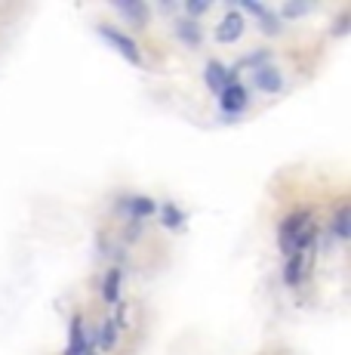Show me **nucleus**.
Masks as SVG:
<instances>
[{
	"label": "nucleus",
	"instance_id": "1",
	"mask_svg": "<svg viewBox=\"0 0 351 355\" xmlns=\"http://www.w3.org/2000/svg\"><path fill=\"white\" fill-rule=\"evenodd\" d=\"M317 235V226L311 222L308 210H293L287 220L281 222V251L283 256H293V253H305L311 247Z\"/></svg>",
	"mask_w": 351,
	"mask_h": 355
},
{
	"label": "nucleus",
	"instance_id": "2",
	"mask_svg": "<svg viewBox=\"0 0 351 355\" xmlns=\"http://www.w3.org/2000/svg\"><path fill=\"white\" fill-rule=\"evenodd\" d=\"M96 35L102 37L105 44H108L114 52H121L123 59H127L130 65H142V50H139V44L132 41L130 35H123V31L111 28V25H96Z\"/></svg>",
	"mask_w": 351,
	"mask_h": 355
},
{
	"label": "nucleus",
	"instance_id": "3",
	"mask_svg": "<svg viewBox=\"0 0 351 355\" xmlns=\"http://www.w3.org/2000/svg\"><path fill=\"white\" fill-rule=\"evenodd\" d=\"M247 105H250V93H247V87H243L241 81H237V84H228V87H225L222 93H219L222 117H228V121H234V117L241 115Z\"/></svg>",
	"mask_w": 351,
	"mask_h": 355
},
{
	"label": "nucleus",
	"instance_id": "4",
	"mask_svg": "<svg viewBox=\"0 0 351 355\" xmlns=\"http://www.w3.org/2000/svg\"><path fill=\"white\" fill-rule=\"evenodd\" d=\"M203 84H207V87L219 96L228 84H237V71L228 68V65H222L219 59H210V62L203 65Z\"/></svg>",
	"mask_w": 351,
	"mask_h": 355
},
{
	"label": "nucleus",
	"instance_id": "5",
	"mask_svg": "<svg viewBox=\"0 0 351 355\" xmlns=\"http://www.w3.org/2000/svg\"><path fill=\"white\" fill-rule=\"evenodd\" d=\"M243 28H247V22H243L241 12H237V10H228V12L222 16V22L216 25V41H219V44H234V41H241Z\"/></svg>",
	"mask_w": 351,
	"mask_h": 355
},
{
	"label": "nucleus",
	"instance_id": "6",
	"mask_svg": "<svg viewBox=\"0 0 351 355\" xmlns=\"http://www.w3.org/2000/svg\"><path fill=\"white\" fill-rule=\"evenodd\" d=\"M92 346V340L87 337V327H83L81 315H71L68 325V346H65V355H87Z\"/></svg>",
	"mask_w": 351,
	"mask_h": 355
},
{
	"label": "nucleus",
	"instance_id": "7",
	"mask_svg": "<svg viewBox=\"0 0 351 355\" xmlns=\"http://www.w3.org/2000/svg\"><path fill=\"white\" fill-rule=\"evenodd\" d=\"M121 207L130 213V220H139V222L157 213V201L148 198V195H127V198L121 201Z\"/></svg>",
	"mask_w": 351,
	"mask_h": 355
},
{
	"label": "nucleus",
	"instance_id": "8",
	"mask_svg": "<svg viewBox=\"0 0 351 355\" xmlns=\"http://www.w3.org/2000/svg\"><path fill=\"white\" fill-rule=\"evenodd\" d=\"M114 10L121 12L130 25H136V28H145V25H148V19H151V10L142 3V0H117Z\"/></svg>",
	"mask_w": 351,
	"mask_h": 355
},
{
	"label": "nucleus",
	"instance_id": "9",
	"mask_svg": "<svg viewBox=\"0 0 351 355\" xmlns=\"http://www.w3.org/2000/svg\"><path fill=\"white\" fill-rule=\"evenodd\" d=\"M253 87L262 90V93H281L283 90V75L274 68V65H262V68L253 71Z\"/></svg>",
	"mask_w": 351,
	"mask_h": 355
},
{
	"label": "nucleus",
	"instance_id": "10",
	"mask_svg": "<svg viewBox=\"0 0 351 355\" xmlns=\"http://www.w3.org/2000/svg\"><path fill=\"white\" fill-rule=\"evenodd\" d=\"M173 31L185 47H201V41H203V31H201V25H197V19H188V16L176 19Z\"/></svg>",
	"mask_w": 351,
	"mask_h": 355
},
{
	"label": "nucleus",
	"instance_id": "11",
	"mask_svg": "<svg viewBox=\"0 0 351 355\" xmlns=\"http://www.w3.org/2000/svg\"><path fill=\"white\" fill-rule=\"evenodd\" d=\"M305 269H308V256H305V253L287 256V266H283V285H287V287H296L302 278H305Z\"/></svg>",
	"mask_w": 351,
	"mask_h": 355
},
{
	"label": "nucleus",
	"instance_id": "12",
	"mask_svg": "<svg viewBox=\"0 0 351 355\" xmlns=\"http://www.w3.org/2000/svg\"><path fill=\"white\" fill-rule=\"evenodd\" d=\"M121 281H123V272L117 266H111L108 272H105V278H102V300L105 303H111V306L121 303Z\"/></svg>",
	"mask_w": 351,
	"mask_h": 355
},
{
	"label": "nucleus",
	"instance_id": "13",
	"mask_svg": "<svg viewBox=\"0 0 351 355\" xmlns=\"http://www.w3.org/2000/svg\"><path fill=\"white\" fill-rule=\"evenodd\" d=\"M157 216H161V226H163V229H170V232H179V229L185 226V213L176 207L173 201L161 204V207H157Z\"/></svg>",
	"mask_w": 351,
	"mask_h": 355
},
{
	"label": "nucleus",
	"instance_id": "14",
	"mask_svg": "<svg viewBox=\"0 0 351 355\" xmlns=\"http://www.w3.org/2000/svg\"><path fill=\"white\" fill-rule=\"evenodd\" d=\"M330 232H333L339 241H348L351 238V207H348V204H342V207L336 210L333 222H330Z\"/></svg>",
	"mask_w": 351,
	"mask_h": 355
},
{
	"label": "nucleus",
	"instance_id": "15",
	"mask_svg": "<svg viewBox=\"0 0 351 355\" xmlns=\"http://www.w3.org/2000/svg\"><path fill=\"white\" fill-rule=\"evenodd\" d=\"M117 331H121V327H117L111 318H105L102 327H99V337H96V346H99V349H102V352L117 349Z\"/></svg>",
	"mask_w": 351,
	"mask_h": 355
},
{
	"label": "nucleus",
	"instance_id": "16",
	"mask_svg": "<svg viewBox=\"0 0 351 355\" xmlns=\"http://www.w3.org/2000/svg\"><path fill=\"white\" fill-rule=\"evenodd\" d=\"M256 19H259V28L265 31V35H281V31H283V25H281V19H277V12H271L268 6H265L262 12H256Z\"/></svg>",
	"mask_w": 351,
	"mask_h": 355
},
{
	"label": "nucleus",
	"instance_id": "17",
	"mask_svg": "<svg viewBox=\"0 0 351 355\" xmlns=\"http://www.w3.org/2000/svg\"><path fill=\"white\" fill-rule=\"evenodd\" d=\"M268 56H271L268 50H256V52H250V56H243L237 65H231V68H234V71H241V68H253V71H256V68H262V65H268Z\"/></svg>",
	"mask_w": 351,
	"mask_h": 355
},
{
	"label": "nucleus",
	"instance_id": "18",
	"mask_svg": "<svg viewBox=\"0 0 351 355\" xmlns=\"http://www.w3.org/2000/svg\"><path fill=\"white\" fill-rule=\"evenodd\" d=\"M311 10V3H299V0H290V3H283L281 6V16L283 19H299V16H305V12ZM277 16V19H281Z\"/></svg>",
	"mask_w": 351,
	"mask_h": 355
},
{
	"label": "nucleus",
	"instance_id": "19",
	"mask_svg": "<svg viewBox=\"0 0 351 355\" xmlns=\"http://www.w3.org/2000/svg\"><path fill=\"white\" fill-rule=\"evenodd\" d=\"M210 0H188V3H185V12H188V19H197V16H207L210 12Z\"/></svg>",
	"mask_w": 351,
	"mask_h": 355
},
{
	"label": "nucleus",
	"instance_id": "20",
	"mask_svg": "<svg viewBox=\"0 0 351 355\" xmlns=\"http://www.w3.org/2000/svg\"><path fill=\"white\" fill-rule=\"evenodd\" d=\"M348 22H351V12H342V16L336 19V28H333V35H339V37H342V35H348V28H351Z\"/></svg>",
	"mask_w": 351,
	"mask_h": 355
},
{
	"label": "nucleus",
	"instance_id": "21",
	"mask_svg": "<svg viewBox=\"0 0 351 355\" xmlns=\"http://www.w3.org/2000/svg\"><path fill=\"white\" fill-rule=\"evenodd\" d=\"M123 235H127V241H139V238H142V222L130 220V226H127V232H123Z\"/></svg>",
	"mask_w": 351,
	"mask_h": 355
},
{
	"label": "nucleus",
	"instance_id": "22",
	"mask_svg": "<svg viewBox=\"0 0 351 355\" xmlns=\"http://www.w3.org/2000/svg\"><path fill=\"white\" fill-rule=\"evenodd\" d=\"M87 355H92V349H90V352H87Z\"/></svg>",
	"mask_w": 351,
	"mask_h": 355
}]
</instances>
